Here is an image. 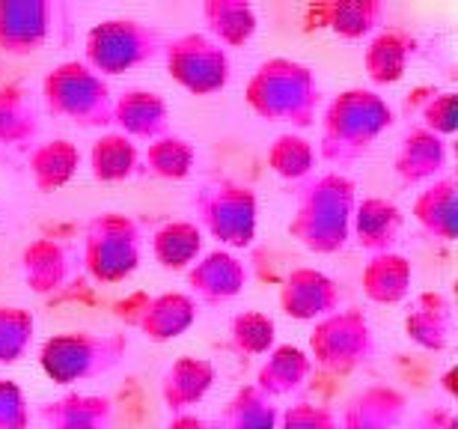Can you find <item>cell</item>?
<instances>
[{"label":"cell","instance_id":"cell-1","mask_svg":"<svg viewBox=\"0 0 458 429\" xmlns=\"http://www.w3.org/2000/svg\"><path fill=\"white\" fill-rule=\"evenodd\" d=\"M155 251L167 269H182L199 251V233L188 224H170L155 239Z\"/></svg>","mask_w":458,"mask_h":429},{"label":"cell","instance_id":"cell-3","mask_svg":"<svg viewBox=\"0 0 458 429\" xmlns=\"http://www.w3.org/2000/svg\"><path fill=\"white\" fill-rule=\"evenodd\" d=\"M274 159V167L283 176H301L307 167H310V159H313V152H310L307 141L301 138H280L277 146H274L271 152Z\"/></svg>","mask_w":458,"mask_h":429},{"label":"cell","instance_id":"cell-4","mask_svg":"<svg viewBox=\"0 0 458 429\" xmlns=\"http://www.w3.org/2000/svg\"><path fill=\"white\" fill-rule=\"evenodd\" d=\"M170 150L164 159H155V170L164 173V176H185L191 167V150L185 141H170Z\"/></svg>","mask_w":458,"mask_h":429},{"label":"cell","instance_id":"cell-2","mask_svg":"<svg viewBox=\"0 0 458 429\" xmlns=\"http://www.w3.org/2000/svg\"><path fill=\"white\" fill-rule=\"evenodd\" d=\"M134 150L123 138H105L96 143L93 164H96V176L98 179H119L131 173Z\"/></svg>","mask_w":458,"mask_h":429}]
</instances>
